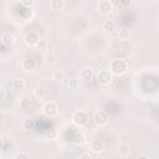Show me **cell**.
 Here are the masks:
<instances>
[{"mask_svg":"<svg viewBox=\"0 0 159 159\" xmlns=\"http://www.w3.org/2000/svg\"><path fill=\"white\" fill-rule=\"evenodd\" d=\"M109 71L114 76H122L128 71V63L123 58H114L109 63Z\"/></svg>","mask_w":159,"mask_h":159,"instance_id":"obj_1","label":"cell"},{"mask_svg":"<svg viewBox=\"0 0 159 159\" xmlns=\"http://www.w3.org/2000/svg\"><path fill=\"white\" fill-rule=\"evenodd\" d=\"M71 120L76 127L82 128L88 123L89 118H88V116L84 111H76V112H73V114L71 117Z\"/></svg>","mask_w":159,"mask_h":159,"instance_id":"obj_2","label":"cell"},{"mask_svg":"<svg viewBox=\"0 0 159 159\" xmlns=\"http://www.w3.org/2000/svg\"><path fill=\"white\" fill-rule=\"evenodd\" d=\"M42 113L46 116V117H50V118H53L58 114V104L55 102V101H48L46 102L43 106H42Z\"/></svg>","mask_w":159,"mask_h":159,"instance_id":"obj_3","label":"cell"},{"mask_svg":"<svg viewBox=\"0 0 159 159\" xmlns=\"http://www.w3.org/2000/svg\"><path fill=\"white\" fill-rule=\"evenodd\" d=\"M113 73L109 71V70H101L97 75V81L101 86L106 87V86H109L113 81Z\"/></svg>","mask_w":159,"mask_h":159,"instance_id":"obj_4","label":"cell"},{"mask_svg":"<svg viewBox=\"0 0 159 159\" xmlns=\"http://www.w3.org/2000/svg\"><path fill=\"white\" fill-rule=\"evenodd\" d=\"M93 120L97 125L102 127V125H106L108 122H109V114L106 112V111H96L94 114H93Z\"/></svg>","mask_w":159,"mask_h":159,"instance_id":"obj_5","label":"cell"},{"mask_svg":"<svg viewBox=\"0 0 159 159\" xmlns=\"http://www.w3.org/2000/svg\"><path fill=\"white\" fill-rule=\"evenodd\" d=\"M24 41H25V43H26L27 46H30V47H35V46L37 45V42L40 41V36L37 35V32L31 31V32H29V34L25 35Z\"/></svg>","mask_w":159,"mask_h":159,"instance_id":"obj_6","label":"cell"},{"mask_svg":"<svg viewBox=\"0 0 159 159\" xmlns=\"http://www.w3.org/2000/svg\"><path fill=\"white\" fill-rule=\"evenodd\" d=\"M113 10V5L109 0H101L99 4H98V11L102 14V15H108L111 14Z\"/></svg>","mask_w":159,"mask_h":159,"instance_id":"obj_7","label":"cell"},{"mask_svg":"<svg viewBox=\"0 0 159 159\" xmlns=\"http://www.w3.org/2000/svg\"><path fill=\"white\" fill-rule=\"evenodd\" d=\"M106 148V144L102 139H93L91 143H89V149L93 152V153H102Z\"/></svg>","mask_w":159,"mask_h":159,"instance_id":"obj_8","label":"cell"},{"mask_svg":"<svg viewBox=\"0 0 159 159\" xmlns=\"http://www.w3.org/2000/svg\"><path fill=\"white\" fill-rule=\"evenodd\" d=\"M0 40H1V43L4 46H11V45L15 43V36L11 32H7V31H5L0 35Z\"/></svg>","mask_w":159,"mask_h":159,"instance_id":"obj_9","label":"cell"},{"mask_svg":"<svg viewBox=\"0 0 159 159\" xmlns=\"http://www.w3.org/2000/svg\"><path fill=\"white\" fill-rule=\"evenodd\" d=\"M20 66H21V70H22V71L30 72V71H32V70L35 68L36 63H35V61H34L32 58H24V60L21 61Z\"/></svg>","mask_w":159,"mask_h":159,"instance_id":"obj_10","label":"cell"},{"mask_svg":"<svg viewBox=\"0 0 159 159\" xmlns=\"http://www.w3.org/2000/svg\"><path fill=\"white\" fill-rule=\"evenodd\" d=\"M93 77V70L92 67H83L81 71H80V78L82 81H88V80H92Z\"/></svg>","mask_w":159,"mask_h":159,"instance_id":"obj_11","label":"cell"},{"mask_svg":"<svg viewBox=\"0 0 159 159\" xmlns=\"http://www.w3.org/2000/svg\"><path fill=\"white\" fill-rule=\"evenodd\" d=\"M43 62H45L46 65H48V66L55 65V63L57 62V55H56L55 52H52V51L46 52V53L43 55Z\"/></svg>","mask_w":159,"mask_h":159,"instance_id":"obj_12","label":"cell"},{"mask_svg":"<svg viewBox=\"0 0 159 159\" xmlns=\"http://www.w3.org/2000/svg\"><path fill=\"white\" fill-rule=\"evenodd\" d=\"M117 29V24L113 20H104L102 24V30H104L106 32H113Z\"/></svg>","mask_w":159,"mask_h":159,"instance_id":"obj_13","label":"cell"},{"mask_svg":"<svg viewBox=\"0 0 159 159\" xmlns=\"http://www.w3.org/2000/svg\"><path fill=\"white\" fill-rule=\"evenodd\" d=\"M50 7L53 11H61L65 7V0H50Z\"/></svg>","mask_w":159,"mask_h":159,"instance_id":"obj_14","label":"cell"},{"mask_svg":"<svg viewBox=\"0 0 159 159\" xmlns=\"http://www.w3.org/2000/svg\"><path fill=\"white\" fill-rule=\"evenodd\" d=\"M118 37L122 41H128L130 39V31L128 29H120L118 31Z\"/></svg>","mask_w":159,"mask_h":159,"instance_id":"obj_15","label":"cell"},{"mask_svg":"<svg viewBox=\"0 0 159 159\" xmlns=\"http://www.w3.org/2000/svg\"><path fill=\"white\" fill-rule=\"evenodd\" d=\"M25 86H26V83H25V81L21 80V78H17V80H15V81L12 82V87H14V89H16V91H22V89H25Z\"/></svg>","mask_w":159,"mask_h":159,"instance_id":"obj_16","label":"cell"},{"mask_svg":"<svg viewBox=\"0 0 159 159\" xmlns=\"http://www.w3.org/2000/svg\"><path fill=\"white\" fill-rule=\"evenodd\" d=\"M63 78H65L63 70H55L52 72V80H55V81H62Z\"/></svg>","mask_w":159,"mask_h":159,"instance_id":"obj_17","label":"cell"},{"mask_svg":"<svg viewBox=\"0 0 159 159\" xmlns=\"http://www.w3.org/2000/svg\"><path fill=\"white\" fill-rule=\"evenodd\" d=\"M39 51H46L47 50V47H48V42H47V40H45V39H40V41L37 42V45L35 46Z\"/></svg>","mask_w":159,"mask_h":159,"instance_id":"obj_18","label":"cell"},{"mask_svg":"<svg viewBox=\"0 0 159 159\" xmlns=\"http://www.w3.org/2000/svg\"><path fill=\"white\" fill-rule=\"evenodd\" d=\"M34 96L37 98V99H43L45 98V89L42 87H36L34 89Z\"/></svg>","mask_w":159,"mask_h":159,"instance_id":"obj_19","label":"cell"},{"mask_svg":"<svg viewBox=\"0 0 159 159\" xmlns=\"http://www.w3.org/2000/svg\"><path fill=\"white\" fill-rule=\"evenodd\" d=\"M129 154V145L127 144H120L119 145V155L120 157H127Z\"/></svg>","mask_w":159,"mask_h":159,"instance_id":"obj_20","label":"cell"},{"mask_svg":"<svg viewBox=\"0 0 159 159\" xmlns=\"http://www.w3.org/2000/svg\"><path fill=\"white\" fill-rule=\"evenodd\" d=\"M34 120L32 119H25L24 122H22V128L25 129V130H29V129H32L34 128Z\"/></svg>","mask_w":159,"mask_h":159,"instance_id":"obj_21","label":"cell"},{"mask_svg":"<svg viewBox=\"0 0 159 159\" xmlns=\"http://www.w3.org/2000/svg\"><path fill=\"white\" fill-rule=\"evenodd\" d=\"M68 87L72 88V89H76L78 87V80L77 78H71L68 81Z\"/></svg>","mask_w":159,"mask_h":159,"instance_id":"obj_22","label":"cell"},{"mask_svg":"<svg viewBox=\"0 0 159 159\" xmlns=\"http://www.w3.org/2000/svg\"><path fill=\"white\" fill-rule=\"evenodd\" d=\"M14 158H15V159H29V158H30V154L20 152V153H16V154L14 155Z\"/></svg>","mask_w":159,"mask_h":159,"instance_id":"obj_23","label":"cell"},{"mask_svg":"<svg viewBox=\"0 0 159 159\" xmlns=\"http://www.w3.org/2000/svg\"><path fill=\"white\" fill-rule=\"evenodd\" d=\"M25 7H27V9H30L31 6H34V4H35V0H22V2H21Z\"/></svg>","mask_w":159,"mask_h":159,"instance_id":"obj_24","label":"cell"},{"mask_svg":"<svg viewBox=\"0 0 159 159\" xmlns=\"http://www.w3.org/2000/svg\"><path fill=\"white\" fill-rule=\"evenodd\" d=\"M0 91H1V94H0V99H1V101H4V99H5V96H6L5 88H4V87H1V88H0Z\"/></svg>","mask_w":159,"mask_h":159,"instance_id":"obj_25","label":"cell"},{"mask_svg":"<svg viewBox=\"0 0 159 159\" xmlns=\"http://www.w3.org/2000/svg\"><path fill=\"white\" fill-rule=\"evenodd\" d=\"M91 158H92V155L89 153H84V154L80 155V159H91Z\"/></svg>","mask_w":159,"mask_h":159,"instance_id":"obj_26","label":"cell"},{"mask_svg":"<svg viewBox=\"0 0 159 159\" xmlns=\"http://www.w3.org/2000/svg\"><path fill=\"white\" fill-rule=\"evenodd\" d=\"M11 1H14V2H22V0H11Z\"/></svg>","mask_w":159,"mask_h":159,"instance_id":"obj_27","label":"cell"}]
</instances>
